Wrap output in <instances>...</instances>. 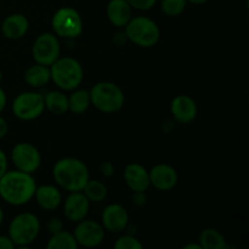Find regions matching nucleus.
<instances>
[{"label":"nucleus","instance_id":"f257e3e1","mask_svg":"<svg viewBox=\"0 0 249 249\" xmlns=\"http://www.w3.org/2000/svg\"><path fill=\"white\" fill-rule=\"evenodd\" d=\"M36 184L32 174L11 170L0 178V197L11 206H24L34 197Z\"/></svg>","mask_w":249,"mask_h":249},{"label":"nucleus","instance_id":"f03ea898","mask_svg":"<svg viewBox=\"0 0 249 249\" xmlns=\"http://www.w3.org/2000/svg\"><path fill=\"white\" fill-rule=\"evenodd\" d=\"M53 175L55 181L70 192L83 191L89 180V170L84 162L72 157L62 158L56 162Z\"/></svg>","mask_w":249,"mask_h":249},{"label":"nucleus","instance_id":"7ed1b4c3","mask_svg":"<svg viewBox=\"0 0 249 249\" xmlns=\"http://www.w3.org/2000/svg\"><path fill=\"white\" fill-rule=\"evenodd\" d=\"M83 77V67L75 58L58 57L50 66V79L66 91L77 89L82 84Z\"/></svg>","mask_w":249,"mask_h":249},{"label":"nucleus","instance_id":"20e7f679","mask_svg":"<svg viewBox=\"0 0 249 249\" xmlns=\"http://www.w3.org/2000/svg\"><path fill=\"white\" fill-rule=\"evenodd\" d=\"M89 94L91 104L104 113H116L123 107L125 101L121 88L112 82L96 83Z\"/></svg>","mask_w":249,"mask_h":249},{"label":"nucleus","instance_id":"39448f33","mask_svg":"<svg viewBox=\"0 0 249 249\" xmlns=\"http://www.w3.org/2000/svg\"><path fill=\"white\" fill-rule=\"evenodd\" d=\"M124 28L126 39L140 48H152L160 40V28L157 23L148 17H131Z\"/></svg>","mask_w":249,"mask_h":249},{"label":"nucleus","instance_id":"423d86ee","mask_svg":"<svg viewBox=\"0 0 249 249\" xmlns=\"http://www.w3.org/2000/svg\"><path fill=\"white\" fill-rule=\"evenodd\" d=\"M40 232L39 219L32 213H21L15 216L9 225V237L15 247H28Z\"/></svg>","mask_w":249,"mask_h":249},{"label":"nucleus","instance_id":"0eeeda50","mask_svg":"<svg viewBox=\"0 0 249 249\" xmlns=\"http://www.w3.org/2000/svg\"><path fill=\"white\" fill-rule=\"evenodd\" d=\"M51 26L58 36L67 39L77 38L83 32V21L79 12L70 6L61 7L53 14Z\"/></svg>","mask_w":249,"mask_h":249},{"label":"nucleus","instance_id":"6e6552de","mask_svg":"<svg viewBox=\"0 0 249 249\" xmlns=\"http://www.w3.org/2000/svg\"><path fill=\"white\" fill-rule=\"evenodd\" d=\"M11 108L15 117L21 121H33L45 109L44 96L34 91L21 92L14 99Z\"/></svg>","mask_w":249,"mask_h":249},{"label":"nucleus","instance_id":"1a4fd4ad","mask_svg":"<svg viewBox=\"0 0 249 249\" xmlns=\"http://www.w3.org/2000/svg\"><path fill=\"white\" fill-rule=\"evenodd\" d=\"M61 46L57 36L51 33H43L36 39L32 48L34 61L39 65L50 67L60 57Z\"/></svg>","mask_w":249,"mask_h":249},{"label":"nucleus","instance_id":"9d476101","mask_svg":"<svg viewBox=\"0 0 249 249\" xmlns=\"http://www.w3.org/2000/svg\"><path fill=\"white\" fill-rule=\"evenodd\" d=\"M11 160L17 170L33 174L41 163V156L38 148L29 142H19L11 151Z\"/></svg>","mask_w":249,"mask_h":249},{"label":"nucleus","instance_id":"9b49d317","mask_svg":"<svg viewBox=\"0 0 249 249\" xmlns=\"http://www.w3.org/2000/svg\"><path fill=\"white\" fill-rule=\"evenodd\" d=\"M75 241L78 246L87 248L97 247L105 240L104 226L94 220H80L74 229Z\"/></svg>","mask_w":249,"mask_h":249},{"label":"nucleus","instance_id":"f8f14e48","mask_svg":"<svg viewBox=\"0 0 249 249\" xmlns=\"http://www.w3.org/2000/svg\"><path fill=\"white\" fill-rule=\"evenodd\" d=\"M102 225L105 230L113 233H119L126 228L129 214L121 204H109L102 212Z\"/></svg>","mask_w":249,"mask_h":249},{"label":"nucleus","instance_id":"ddd939ff","mask_svg":"<svg viewBox=\"0 0 249 249\" xmlns=\"http://www.w3.org/2000/svg\"><path fill=\"white\" fill-rule=\"evenodd\" d=\"M90 201L80 191L71 192L70 196L66 198L63 213L65 216L72 223H79L85 219L89 212Z\"/></svg>","mask_w":249,"mask_h":249},{"label":"nucleus","instance_id":"4468645a","mask_svg":"<svg viewBox=\"0 0 249 249\" xmlns=\"http://www.w3.org/2000/svg\"><path fill=\"white\" fill-rule=\"evenodd\" d=\"M150 185L160 191H169L177 185L178 173L172 165L157 164L148 172Z\"/></svg>","mask_w":249,"mask_h":249},{"label":"nucleus","instance_id":"2eb2a0df","mask_svg":"<svg viewBox=\"0 0 249 249\" xmlns=\"http://www.w3.org/2000/svg\"><path fill=\"white\" fill-rule=\"evenodd\" d=\"M170 111L175 121L181 124H189L196 118L197 105L190 96L179 95L173 99L170 104Z\"/></svg>","mask_w":249,"mask_h":249},{"label":"nucleus","instance_id":"dca6fc26","mask_svg":"<svg viewBox=\"0 0 249 249\" xmlns=\"http://www.w3.org/2000/svg\"><path fill=\"white\" fill-rule=\"evenodd\" d=\"M124 181L134 192H145L150 187V177L145 167L130 163L124 169Z\"/></svg>","mask_w":249,"mask_h":249},{"label":"nucleus","instance_id":"f3484780","mask_svg":"<svg viewBox=\"0 0 249 249\" xmlns=\"http://www.w3.org/2000/svg\"><path fill=\"white\" fill-rule=\"evenodd\" d=\"M29 28L27 17L22 14L9 15L1 23V33L5 38L16 40L21 39Z\"/></svg>","mask_w":249,"mask_h":249},{"label":"nucleus","instance_id":"a211bd4d","mask_svg":"<svg viewBox=\"0 0 249 249\" xmlns=\"http://www.w3.org/2000/svg\"><path fill=\"white\" fill-rule=\"evenodd\" d=\"M133 15V7L126 0H109L107 4V17L114 27H125Z\"/></svg>","mask_w":249,"mask_h":249},{"label":"nucleus","instance_id":"6ab92c4d","mask_svg":"<svg viewBox=\"0 0 249 249\" xmlns=\"http://www.w3.org/2000/svg\"><path fill=\"white\" fill-rule=\"evenodd\" d=\"M34 197H36V201L39 207L45 211H55L62 202L61 192L53 185L36 186Z\"/></svg>","mask_w":249,"mask_h":249},{"label":"nucleus","instance_id":"aec40b11","mask_svg":"<svg viewBox=\"0 0 249 249\" xmlns=\"http://www.w3.org/2000/svg\"><path fill=\"white\" fill-rule=\"evenodd\" d=\"M24 80L32 88H40L48 84L50 80V67L39 63L31 66L24 73Z\"/></svg>","mask_w":249,"mask_h":249},{"label":"nucleus","instance_id":"412c9836","mask_svg":"<svg viewBox=\"0 0 249 249\" xmlns=\"http://www.w3.org/2000/svg\"><path fill=\"white\" fill-rule=\"evenodd\" d=\"M45 108L56 116L65 114L68 111V97L61 91H50L44 97Z\"/></svg>","mask_w":249,"mask_h":249},{"label":"nucleus","instance_id":"4be33fe9","mask_svg":"<svg viewBox=\"0 0 249 249\" xmlns=\"http://www.w3.org/2000/svg\"><path fill=\"white\" fill-rule=\"evenodd\" d=\"M199 245L203 249H225V237L216 229H206L199 235Z\"/></svg>","mask_w":249,"mask_h":249},{"label":"nucleus","instance_id":"5701e85b","mask_svg":"<svg viewBox=\"0 0 249 249\" xmlns=\"http://www.w3.org/2000/svg\"><path fill=\"white\" fill-rule=\"evenodd\" d=\"M91 105L90 94L88 90H77L68 97V111L74 114H82Z\"/></svg>","mask_w":249,"mask_h":249},{"label":"nucleus","instance_id":"b1692460","mask_svg":"<svg viewBox=\"0 0 249 249\" xmlns=\"http://www.w3.org/2000/svg\"><path fill=\"white\" fill-rule=\"evenodd\" d=\"M46 248L48 249H77L78 243L72 233L61 230L51 236L48 245H46Z\"/></svg>","mask_w":249,"mask_h":249},{"label":"nucleus","instance_id":"393cba45","mask_svg":"<svg viewBox=\"0 0 249 249\" xmlns=\"http://www.w3.org/2000/svg\"><path fill=\"white\" fill-rule=\"evenodd\" d=\"M85 197L89 199L90 202H94V203H100V202L104 201L107 196V187L100 180H88V182L85 184L84 189Z\"/></svg>","mask_w":249,"mask_h":249},{"label":"nucleus","instance_id":"a878e982","mask_svg":"<svg viewBox=\"0 0 249 249\" xmlns=\"http://www.w3.org/2000/svg\"><path fill=\"white\" fill-rule=\"evenodd\" d=\"M187 0H162L160 7L167 16H179L186 9Z\"/></svg>","mask_w":249,"mask_h":249},{"label":"nucleus","instance_id":"bb28decb","mask_svg":"<svg viewBox=\"0 0 249 249\" xmlns=\"http://www.w3.org/2000/svg\"><path fill=\"white\" fill-rule=\"evenodd\" d=\"M114 248L116 249H141L142 248V243L135 238L134 236L125 235L119 237L114 243Z\"/></svg>","mask_w":249,"mask_h":249},{"label":"nucleus","instance_id":"cd10ccee","mask_svg":"<svg viewBox=\"0 0 249 249\" xmlns=\"http://www.w3.org/2000/svg\"><path fill=\"white\" fill-rule=\"evenodd\" d=\"M126 1L130 4L133 9L146 11V10L152 9L156 2H157V0H126Z\"/></svg>","mask_w":249,"mask_h":249},{"label":"nucleus","instance_id":"c85d7f7f","mask_svg":"<svg viewBox=\"0 0 249 249\" xmlns=\"http://www.w3.org/2000/svg\"><path fill=\"white\" fill-rule=\"evenodd\" d=\"M46 228H48V231L51 233V235H53V233L58 232V231H61L63 229V223L60 220V219L57 218H53L49 220V223L46 224Z\"/></svg>","mask_w":249,"mask_h":249},{"label":"nucleus","instance_id":"c756f323","mask_svg":"<svg viewBox=\"0 0 249 249\" xmlns=\"http://www.w3.org/2000/svg\"><path fill=\"white\" fill-rule=\"evenodd\" d=\"M100 172L104 177L111 178L114 174V167L112 165L111 162H105L100 165Z\"/></svg>","mask_w":249,"mask_h":249},{"label":"nucleus","instance_id":"7c9ffc66","mask_svg":"<svg viewBox=\"0 0 249 249\" xmlns=\"http://www.w3.org/2000/svg\"><path fill=\"white\" fill-rule=\"evenodd\" d=\"M7 172V157L6 153L0 148V178Z\"/></svg>","mask_w":249,"mask_h":249},{"label":"nucleus","instance_id":"2f4dec72","mask_svg":"<svg viewBox=\"0 0 249 249\" xmlns=\"http://www.w3.org/2000/svg\"><path fill=\"white\" fill-rule=\"evenodd\" d=\"M15 245L9 236H0V249H14Z\"/></svg>","mask_w":249,"mask_h":249},{"label":"nucleus","instance_id":"473e14b6","mask_svg":"<svg viewBox=\"0 0 249 249\" xmlns=\"http://www.w3.org/2000/svg\"><path fill=\"white\" fill-rule=\"evenodd\" d=\"M7 131H9V125H7V122L5 121L1 116H0V139L5 138L7 134Z\"/></svg>","mask_w":249,"mask_h":249},{"label":"nucleus","instance_id":"72a5a7b5","mask_svg":"<svg viewBox=\"0 0 249 249\" xmlns=\"http://www.w3.org/2000/svg\"><path fill=\"white\" fill-rule=\"evenodd\" d=\"M6 94H5L4 90L0 88V113L4 111L5 106H6Z\"/></svg>","mask_w":249,"mask_h":249},{"label":"nucleus","instance_id":"f704fd0d","mask_svg":"<svg viewBox=\"0 0 249 249\" xmlns=\"http://www.w3.org/2000/svg\"><path fill=\"white\" fill-rule=\"evenodd\" d=\"M184 248L185 249H202L201 245H195V243H190V245H186Z\"/></svg>","mask_w":249,"mask_h":249},{"label":"nucleus","instance_id":"c9c22d12","mask_svg":"<svg viewBox=\"0 0 249 249\" xmlns=\"http://www.w3.org/2000/svg\"><path fill=\"white\" fill-rule=\"evenodd\" d=\"M189 2H191V4H197V5H201V4H206V2H208L209 0H187Z\"/></svg>","mask_w":249,"mask_h":249},{"label":"nucleus","instance_id":"e433bc0d","mask_svg":"<svg viewBox=\"0 0 249 249\" xmlns=\"http://www.w3.org/2000/svg\"><path fill=\"white\" fill-rule=\"evenodd\" d=\"M2 220H4V212H2L1 207H0V225L2 224Z\"/></svg>","mask_w":249,"mask_h":249}]
</instances>
